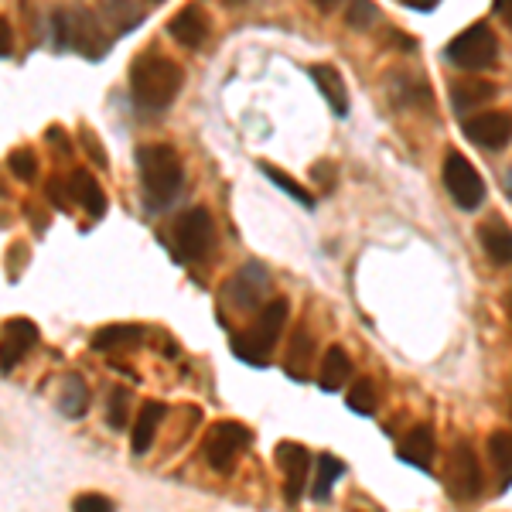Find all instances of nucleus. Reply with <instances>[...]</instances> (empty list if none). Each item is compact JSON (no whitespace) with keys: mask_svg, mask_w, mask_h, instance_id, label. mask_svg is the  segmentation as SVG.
Masks as SVG:
<instances>
[{"mask_svg":"<svg viewBox=\"0 0 512 512\" xmlns=\"http://www.w3.org/2000/svg\"><path fill=\"white\" fill-rule=\"evenodd\" d=\"M465 137L482 151H502L512 140V113L506 110H485L478 117L465 120Z\"/></svg>","mask_w":512,"mask_h":512,"instance_id":"nucleus-11","label":"nucleus"},{"mask_svg":"<svg viewBox=\"0 0 512 512\" xmlns=\"http://www.w3.org/2000/svg\"><path fill=\"white\" fill-rule=\"evenodd\" d=\"M403 4L414 7V11H434V7L441 4V0H403Z\"/></svg>","mask_w":512,"mask_h":512,"instance_id":"nucleus-38","label":"nucleus"},{"mask_svg":"<svg viewBox=\"0 0 512 512\" xmlns=\"http://www.w3.org/2000/svg\"><path fill=\"white\" fill-rule=\"evenodd\" d=\"M311 79H315V86L321 89V99L332 106L335 117H349V89H345L342 72L325 62V65H315V69H311Z\"/></svg>","mask_w":512,"mask_h":512,"instance_id":"nucleus-15","label":"nucleus"},{"mask_svg":"<svg viewBox=\"0 0 512 512\" xmlns=\"http://www.w3.org/2000/svg\"><path fill=\"white\" fill-rule=\"evenodd\" d=\"M345 403H349V410H352V414H359V417L376 414V386H373V379H359V383L349 390V396H345Z\"/></svg>","mask_w":512,"mask_h":512,"instance_id":"nucleus-29","label":"nucleus"},{"mask_svg":"<svg viewBox=\"0 0 512 512\" xmlns=\"http://www.w3.org/2000/svg\"><path fill=\"white\" fill-rule=\"evenodd\" d=\"M495 59H499V38H495L489 24H472L461 35H454L448 45V62L465 72L489 69V65H495Z\"/></svg>","mask_w":512,"mask_h":512,"instance_id":"nucleus-5","label":"nucleus"},{"mask_svg":"<svg viewBox=\"0 0 512 512\" xmlns=\"http://www.w3.org/2000/svg\"><path fill=\"white\" fill-rule=\"evenodd\" d=\"M478 239H482V250L489 253V260L495 267H512V229L509 226L492 219L478 229Z\"/></svg>","mask_w":512,"mask_h":512,"instance_id":"nucleus-19","label":"nucleus"},{"mask_svg":"<svg viewBox=\"0 0 512 512\" xmlns=\"http://www.w3.org/2000/svg\"><path fill=\"white\" fill-rule=\"evenodd\" d=\"M14 48V31L11 24H7V18H0V59H7Z\"/></svg>","mask_w":512,"mask_h":512,"instance_id":"nucleus-35","label":"nucleus"},{"mask_svg":"<svg viewBox=\"0 0 512 512\" xmlns=\"http://www.w3.org/2000/svg\"><path fill=\"white\" fill-rule=\"evenodd\" d=\"M59 410L65 417H82L89 410V386L86 379L69 373L59 386Z\"/></svg>","mask_w":512,"mask_h":512,"instance_id":"nucleus-23","label":"nucleus"},{"mask_svg":"<svg viewBox=\"0 0 512 512\" xmlns=\"http://www.w3.org/2000/svg\"><path fill=\"white\" fill-rule=\"evenodd\" d=\"M82 144H86V151H89V158H93L96 164H99V168H106V151H103V147H99L96 144V137H93V130H86V127H82Z\"/></svg>","mask_w":512,"mask_h":512,"instance_id":"nucleus-34","label":"nucleus"},{"mask_svg":"<svg viewBox=\"0 0 512 512\" xmlns=\"http://www.w3.org/2000/svg\"><path fill=\"white\" fill-rule=\"evenodd\" d=\"M65 188H69V195H72V202H79L82 209L89 212L93 219H99L106 212V195H103V188H99V181L89 175V171H72L69 181H65Z\"/></svg>","mask_w":512,"mask_h":512,"instance_id":"nucleus-17","label":"nucleus"},{"mask_svg":"<svg viewBox=\"0 0 512 512\" xmlns=\"http://www.w3.org/2000/svg\"><path fill=\"white\" fill-rule=\"evenodd\" d=\"M506 195L512 198V171H509V175H506Z\"/></svg>","mask_w":512,"mask_h":512,"instance_id":"nucleus-40","label":"nucleus"},{"mask_svg":"<svg viewBox=\"0 0 512 512\" xmlns=\"http://www.w3.org/2000/svg\"><path fill=\"white\" fill-rule=\"evenodd\" d=\"M55 35H59L65 48L86 55V59H99V55L106 52L103 28H99V21L89 11H82V7L55 14Z\"/></svg>","mask_w":512,"mask_h":512,"instance_id":"nucleus-6","label":"nucleus"},{"mask_svg":"<svg viewBox=\"0 0 512 512\" xmlns=\"http://www.w3.org/2000/svg\"><path fill=\"white\" fill-rule=\"evenodd\" d=\"M127 410H130V390L127 386H117V390L110 393V410H106V420H110L113 431L127 427Z\"/></svg>","mask_w":512,"mask_h":512,"instance_id":"nucleus-31","label":"nucleus"},{"mask_svg":"<svg viewBox=\"0 0 512 512\" xmlns=\"http://www.w3.org/2000/svg\"><path fill=\"white\" fill-rule=\"evenodd\" d=\"M72 509H76V512H99V509H113V499H106V495H99V492L76 495V502H72Z\"/></svg>","mask_w":512,"mask_h":512,"instance_id":"nucleus-33","label":"nucleus"},{"mask_svg":"<svg viewBox=\"0 0 512 512\" xmlns=\"http://www.w3.org/2000/svg\"><path fill=\"white\" fill-rule=\"evenodd\" d=\"M7 168H11V175H14V178L35 181V178H38V158H35V151H28V147L14 151L11 158H7Z\"/></svg>","mask_w":512,"mask_h":512,"instance_id":"nucleus-30","label":"nucleus"},{"mask_svg":"<svg viewBox=\"0 0 512 512\" xmlns=\"http://www.w3.org/2000/svg\"><path fill=\"white\" fill-rule=\"evenodd\" d=\"M270 291V274L263 263H243L239 267V274L229 277L226 284V301L233 304L236 311H253L263 304V297Z\"/></svg>","mask_w":512,"mask_h":512,"instance_id":"nucleus-10","label":"nucleus"},{"mask_svg":"<svg viewBox=\"0 0 512 512\" xmlns=\"http://www.w3.org/2000/svg\"><path fill=\"white\" fill-rule=\"evenodd\" d=\"M130 93L144 110H164L181 93V69L168 55L144 52L130 65Z\"/></svg>","mask_w":512,"mask_h":512,"instance_id":"nucleus-1","label":"nucleus"},{"mask_svg":"<svg viewBox=\"0 0 512 512\" xmlns=\"http://www.w3.org/2000/svg\"><path fill=\"white\" fill-rule=\"evenodd\" d=\"M444 482H448V495L454 502H472L482 495V461L472 451V444L461 441L451 448Z\"/></svg>","mask_w":512,"mask_h":512,"instance_id":"nucleus-8","label":"nucleus"},{"mask_svg":"<svg viewBox=\"0 0 512 512\" xmlns=\"http://www.w3.org/2000/svg\"><path fill=\"white\" fill-rule=\"evenodd\" d=\"M171 236H175V246H178V253L185 256V260H202V256L209 253V246H212V236H216V226H212L209 209H202V205L185 209L175 219Z\"/></svg>","mask_w":512,"mask_h":512,"instance_id":"nucleus-9","label":"nucleus"},{"mask_svg":"<svg viewBox=\"0 0 512 512\" xmlns=\"http://www.w3.org/2000/svg\"><path fill=\"white\" fill-rule=\"evenodd\" d=\"M352 376V359L342 345H328L325 359H321V373H318V386L325 393H338L345 386V379Z\"/></svg>","mask_w":512,"mask_h":512,"instance_id":"nucleus-18","label":"nucleus"},{"mask_svg":"<svg viewBox=\"0 0 512 512\" xmlns=\"http://www.w3.org/2000/svg\"><path fill=\"white\" fill-rule=\"evenodd\" d=\"M345 475V465L335 458V454H318V472H315V482H311V499L315 502H328L332 499V485L338 478Z\"/></svg>","mask_w":512,"mask_h":512,"instance_id":"nucleus-24","label":"nucleus"},{"mask_svg":"<svg viewBox=\"0 0 512 512\" xmlns=\"http://www.w3.org/2000/svg\"><path fill=\"white\" fill-rule=\"evenodd\" d=\"M492 96H495V86L485 79H461L451 86V106H454V113H461V117H465L472 106L489 103Z\"/></svg>","mask_w":512,"mask_h":512,"instance_id":"nucleus-21","label":"nucleus"},{"mask_svg":"<svg viewBox=\"0 0 512 512\" xmlns=\"http://www.w3.org/2000/svg\"><path fill=\"white\" fill-rule=\"evenodd\" d=\"M260 171H263V175H267L270 181H274V185L280 188V192H287V195H291L297 205H304V209H315V195H311L304 185H297V181H294L291 175H284V171L274 168V164H267V161L260 164Z\"/></svg>","mask_w":512,"mask_h":512,"instance_id":"nucleus-27","label":"nucleus"},{"mask_svg":"<svg viewBox=\"0 0 512 512\" xmlns=\"http://www.w3.org/2000/svg\"><path fill=\"white\" fill-rule=\"evenodd\" d=\"M280 468H284V502L287 506H297L304 495V485H308V465H311V454L304 444H291L284 441L277 448Z\"/></svg>","mask_w":512,"mask_h":512,"instance_id":"nucleus-13","label":"nucleus"},{"mask_svg":"<svg viewBox=\"0 0 512 512\" xmlns=\"http://www.w3.org/2000/svg\"><path fill=\"white\" fill-rule=\"evenodd\" d=\"M393 86H400V103L403 106H434V96H431V89L424 86L420 79H414V76H407V72H396L393 76Z\"/></svg>","mask_w":512,"mask_h":512,"instance_id":"nucleus-28","label":"nucleus"},{"mask_svg":"<svg viewBox=\"0 0 512 512\" xmlns=\"http://www.w3.org/2000/svg\"><path fill=\"white\" fill-rule=\"evenodd\" d=\"M164 414H168V410H164V403H158V400H151V403L140 407L134 434H130V448H134V454H147V448L154 444V437H158V427H161Z\"/></svg>","mask_w":512,"mask_h":512,"instance_id":"nucleus-20","label":"nucleus"},{"mask_svg":"<svg viewBox=\"0 0 512 512\" xmlns=\"http://www.w3.org/2000/svg\"><path fill=\"white\" fill-rule=\"evenodd\" d=\"M444 188L454 198L461 212H475L485 202V181L475 171V164L458 151H448L444 158Z\"/></svg>","mask_w":512,"mask_h":512,"instance_id":"nucleus-7","label":"nucleus"},{"mask_svg":"<svg viewBox=\"0 0 512 512\" xmlns=\"http://www.w3.org/2000/svg\"><path fill=\"white\" fill-rule=\"evenodd\" d=\"M495 14L512 28V0H495Z\"/></svg>","mask_w":512,"mask_h":512,"instance_id":"nucleus-37","label":"nucleus"},{"mask_svg":"<svg viewBox=\"0 0 512 512\" xmlns=\"http://www.w3.org/2000/svg\"><path fill=\"white\" fill-rule=\"evenodd\" d=\"M509 414H512V410H509Z\"/></svg>","mask_w":512,"mask_h":512,"instance_id":"nucleus-41","label":"nucleus"},{"mask_svg":"<svg viewBox=\"0 0 512 512\" xmlns=\"http://www.w3.org/2000/svg\"><path fill=\"white\" fill-rule=\"evenodd\" d=\"M137 168H140V185L151 205H168L175 202V195L185 185V168L175 147L168 144H144L137 147Z\"/></svg>","mask_w":512,"mask_h":512,"instance_id":"nucleus-2","label":"nucleus"},{"mask_svg":"<svg viewBox=\"0 0 512 512\" xmlns=\"http://www.w3.org/2000/svg\"><path fill=\"white\" fill-rule=\"evenodd\" d=\"M489 461L499 472V482L502 489L512 485V431H495L489 437Z\"/></svg>","mask_w":512,"mask_h":512,"instance_id":"nucleus-25","label":"nucleus"},{"mask_svg":"<svg viewBox=\"0 0 512 512\" xmlns=\"http://www.w3.org/2000/svg\"><path fill=\"white\" fill-rule=\"evenodd\" d=\"M38 345V325L31 318H11L0 335V369L11 373L14 366Z\"/></svg>","mask_w":512,"mask_h":512,"instance_id":"nucleus-12","label":"nucleus"},{"mask_svg":"<svg viewBox=\"0 0 512 512\" xmlns=\"http://www.w3.org/2000/svg\"><path fill=\"white\" fill-rule=\"evenodd\" d=\"M434 451H437V444H434V427H431V424H417L414 431L403 437V444H400V461H407V465L420 468V472H431Z\"/></svg>","mask_w":512,"mask_h":512,"instance_id":"nucleus-14","label":"nucleus"},{"mask_svg":"<svg viewBox=\"0 0 512 512\" xmlns=\"http://www.w3.org/2000/svg\"><path fill=\"white\" fill-rule=\"evenodd\" d=\"M284 321H287V301H270L267 308L256 315V325L246 328L233 338V355L250 366H267L270 355H274V345L280 332H284Z\"/></svg>","mask_w":512,"mask_h":512,"instance_id":"nucleus-3","label":"nucleus"},{"mask_svg":"<svg viewBox=\"0 0 512 512\" xmlns=\"http://www.w3.org/2000/svg\"><path fill=\"white\" fill-rule=\"evenodd\" d=\"M379 21V11L369 0H349V7H345V24H352V28H369V24Z\"/></svg>","mask_w":512,"mask_h":512,"instance_id":"nucleus-32","label":"nucleus"},{"mask_svg":"<svg viewBox=\"0 0 512 512\" xmlns=\"http://www.w3.org/2000/svg\"><path fill=\"white\" fill-rule=\"evenodd\" d=\"M168 31L178 45H185L195 52V48H202L205 38H209V21H205V14L198 11V7H181L175 18H171Z\"/></svg>","mask_w":512,"mask_h":512,"instance_id":"nucleus-16","label":"nucleus"},{"mask_svg":"<svg viewBox=\"0 0 512 512\" xmlns=\"http://www.w3.org/2000/svg\"><path fill=\"white\" fill-rule=\"evenodd\" d=\"M311 178H315V181L325 178V192H332V188H335V168H332V164H315V168H311Z\"/></svg>","mask_w":512,"mask_h":512,"instance_id":"nucleus-36","label":"nucleus"},{"mask_svg":"<svg viewBox=\"0 0 512 512\" xmlns=\"http://www.w3.org/2000/svg\"><path fill=\"white\" fill-rule=\"evenodd\" d=\"M253 434L250 427L236 424V420H219V424H212L209 431L202 437V458L205 465L212 468V472L219 475H229L236 468L239 454L250 448Z\"/></svg>","mask_w":512,"mask_h":512,"instance_id":"nucleus-4","label":"nucleus"},{"mask_svg":"<svg viewBox=\"0 0 512 512\" xmlns=\"http://www.w3.org/2000/svg\"><path fill=\"white\" fill-rule=\"evenodd\" d=\"M140 338H144V332H140L137 325H106L93 335V349L96 352L134 349V345H140Z\"/></svg>","mask_w":512,"mask_h":512,"instance_id":"nucleus-22","label":"nucleus"},{"mask_svg":"<svg viewBox=\"0 0 512 512\" xmlns=\"http://www.w3.org/2000/svg\"><path fill=\"white\" fill-rule=\"evenodd\" d=\"M315 7H321V11H332V7L338 4V0H311Z\"/></svg>","mask_w":512,"mask_h":512,"instance_id":"nucleus-39","label":"nucleus"},{"mask_svg":"<svg viewBox=\"0 0 512 512\" xmlns=\"http://www.w3.org/2000/svg\"><path fill=\"white\" fill-rule=\"evenodd\" d=\"M311 352H315V342H311L308 328H297L294 342H291V352L284 359V369L291 379H304L308 376V362H311Z\"/></svg>","mask_w":512,"mask_h":512,"instance_id":"nucleus-26","label":"nucleus"}]
</instances>
